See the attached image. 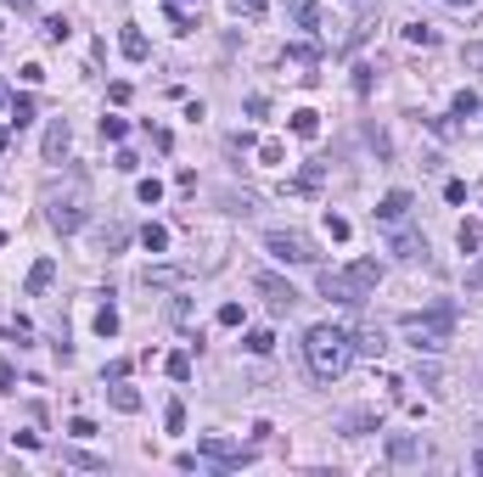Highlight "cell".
<instances>
[{
    "mask_svg": "<svg viewBox=\"0 0 483 477\" xmlns=\"http://www.w3.org/2000/svg\"><path fill=\"white\" fill-rule=\"evenodd\" d=\"M304 360H309V371H315L321 382H337V377L348 371V360H354V337H348L343 326H309Z\"/></svg>",
    "mask_w": 483,
    "mask_h": 477,
    "instance_id": "1",
    "label": "cell"
},
{
    "mask_svg": "<svg viewBox=\"0 0 483 477\" xmlns=\"http://www.w3.org/2000/svg\"><path fill=\"white\" fill-rule=\"evenodd\" d=\"M399 331L410 337V348H416V354H438V348L450 343V331H455V309H450V304H438V309H427V315H404Z\"/></svg>",
    "mask_w": 483,
    "mask_h": 477,
    "instance_id": "2",
    "label": "cell"
},
{
    "mask_svg": "<svg viewBox=\"0 0 483 477\" xmlns=\"http://www.w3.org/2000/svg\"><path fill=\"white\" fill-rule=\"evenodd\" d=\"M321 298L343 304V309H360L371 298V281H360L354 270H321Z\"/></svg>",
    "mask_w": 483,
    "mask_h": 477,
    "instance_id": "3",
    "label": "cell"
},
{
    "mask_svg": "<svg viewBox=\"0 0 483 477\" xmlns=\"http://www.w3.org/2000/svg\"><path fill=\"white\" fill-rule=\"evenodd\" d=\"M264 247L281 258V264H321V253H315V241L298 236V231H270L264 236Z\"/></svg>",
    "mask_w": 483,
    "mask_h": 477,
    "instance_id": "4",
    "label": "cell"
},
{
    "mask_svg": "<svg viewBox=\"0 0 483 477\" xmlns=\"http://www.w3.org/2000/svg\"><path fill=\"white\" fill-rule=\"evenodd\" d=\"M253 292H258L275 315H287V309L298 304V287H292V281H281V275H270V270H258V275H253Z\"/></svg>",
    "mask_w": 483,
    "mask_h": 477,
    "instance_id": "5",
    "label": "cell"
},
{
    "mask_svg": "<svg viewBox=\"0 0 483 477\" xmlns=\"http://www.w3.org/2000/svg\"><path fill=\"white\" fill-rule=\"evenodd\" d=\"M197 461H208V466H220V472H237V466H247V449L231 444V438H203V444H197Z\"/></svg>",
    "mask_w": 483,
    "mask_h": 477,
    "instance_id": "6",
    "label": "cell"
},
{
    "mask_svg": "<svg viewBox=\"0 0 483 477\" xmlns=\"http://www.w3.org/2000/svg\"><path fill=\"white\" fill-rule=\"evenodd\" d=\"M45 208H51V214H45V219H51V231H62V236H74V231L84 225V208H79V197H68V202H62V197H51Z\"/></svg>",
    "mask_w": 483,
    "mask_h": 477,
    "instance_id": "7",
    "label": "cell"
},
{
    "mask_svg": "<svg viewBox=\"0 0 483 477\" xmlns=\"http://www.w3.org/2000/svg\"><path fill=\"white\" fill-rule=\"evenodd\" d=\"M388 253L394 258H427V236H416L404 225H388Z\"/></svg>",
    "mask_w": 483,
    "mask_h": 477,
    "instance_id": "8",
    "label": "cell"
},
{
    "mask_svg": "<svg viewBox=\"0 0 483 477\" xmlns=\"http://www.w3.org/2000/svg\"><path fill=\"white\" fill-rule=\"evenodd\" d=\"M410 202H416L410 191H388V197L377 202V225H404V219H410Z\"/></svg>",
    "mask_w": 483,
    "mask_h": 477,
    "instance_id": "9",
    "label": "cell"
},
{
    "mask_svg": "<svg viewBox=\"0 0 483 477\" xmlns=\"http://www.w3.org/2000/svg\"><path fill=\"white\" fill-rule=\"evenodd\" d=\"M68 141H74L68 118H51V130H45V163H62V158H68Z\"/></svg>",
    "mask_w": 483,
    "mask_h": 477,
    "instance_id": "10",
    "label": "cell"
},
{
    "mask_svg": "<svg viewBox=\"0 0 483 477\" xmlns=\"http://www.w3.org/2000/svg\"><path fill=\"white\" fill-rule=\"evenodd\" d=\"M388 455H394L399 466H410V461H421V455H427V444H421V438H410V432H394V438H388Z\"/></svg>",
    "mask_w": 483,
    "mask_h": 477,
    "instance_id": "11",
    "label": "cell"
},
{
    "mask_svg": "<svg viewBox=\"0 0 483 477\" xmlns=\"http://www.w3.org/2000/svg\"><path fill=\"white\" fill-rule=\"evenodd\" d=\"M141 281H147V287H186V281H191V270H180V264H152Z\"/></svg>",
    "mask_w": 483,
    "mask_h": 477,
    "instance_id": "12",
    "label": "cell"
},
{
    "mask_svg": "<svg viewBox=\"0 0 483 477\" xmlns=\"http://www.w3.org/2000/svg\"><path fill=\"white\" fill-rule=\"evenodd\" d=\"M51 281H57V258H34V270H28V287H23V292H28V298H40Z\"/></svg>",
    "mask_w": 483,
    "mask_h": 477,
    "instance_id": "13",
    "label": "cell"
},
{
    "mask_svg": "<svg viewBox=\"0 0 483 477\" xmlns=\"http://www.w3.org/2000/svg\"><path fill=\"white\" fill-rule=\"evenodd\" d=\"M118 51H124V57H130V62H147V51H152V45H147V34H141V28H135V23H130V28H124V34H118Z\"/></svg>",
    "mask_w": 483,
    "mask_h": 477,
    "instance_id": "14",
    "label": "cell"
},
{
    "mask_svg": "<svg viewBox=\"0 0 483 477\" xmlns=\"http://www.w3.org/2000/svg\"><path fill=\"white\" fill-rule=\"evenodd\" d=\"M107 398H113V410H124V415H135V410H141V393H135V388H130L124 377H118V382L107 388Z\"/></svg>",
    "mask_w": 483,
    "mask_h": 477,
    "instance_id": "15",
    "label": "cell"
},
{
    "mask_svg": "<svg viewBox=\"0 0 483 477\" xmlns=\"http://www.w3.org/2000/svg\"><path fill=\"white\" fill-rule=\"evenodd\" d=\"M382 348H388V337H382L377 326H365V331L354 337V354H365V360H382Z\"/></svg>",
    "mask_w": 483,
    "mask_h": 477,
    "instance_id": "16",
    "label": "cell"
},
{
    "mask_svg": "<svg viewBox=\"0 0 483 477\" xmlns=\"http://www.w3.org/2000/svg\"><path fill=\"white\" fill-rule=\"evenodd\" d=\"M281 6H287V17H292L298 28H315V23H321V11H315V0H281Z\"/></svg>",
    "mask_w": 483,
    "mask_h": 477,
    "instance_id": "17",
    "label": "cell"
},
{
    "mask_svg": "<svg viewBox=\"0 0 483 477\" xmlns=\"http://www.w3.org/2000/svg\"><path fill=\"white\" fill-rule=\"evenodd\" d=\"M455 241H461V253H483V219H461Z\"/></svg>",
    "mask_w": 483,
    "mask_h": 477,
    "instance_id": "18",
    "label": "cell"
},
{
    "mask_svg": "<svg viewBox=\"0 0 483 477\" xmlns=\"http://www.w3.org/2000/svg\"><path fill=\"white\" fill-rule=\"evenodd\" d=\"M292 135H298V141H315V135H321V118H315L309 107H298V113H292Z\"/></svg>",
    "mask_w": 483,
    "mask_h": 477,
    "instance_id": "19",
    "label": "cell"
},
{
    "mask_svg": "<svg viewBox=\"0 0 483 477\" xmlns=\"http://www.w3.org/2000/svg\"><path fill=\"white\" fill-rule=\"evenodd\" d=\"M68 466H84V472H107V455H90V449H62Z\"/></svg>",
    "mask_w": 483,
    "mask_h": 477,
    "instance_id": "20",
    "label": "cell"
},
{
    "mask_svg": "<svg viewBox=\"0 0 483 477\" xmlns=\"http://www.w3.org/2000/svg\"><path fill=\"white\" fill-rule=\"evenodd\" d=\"M343 427H348V432H382V415H377V410H354Z\"/></svg>",
    "mask_w": 483,
    "mask_h": 477,
    "instance_id": "21",
    "label": "cell"
},
{
    "mask_svg": "<svg viewBox=\"0 0 483 477\" xmlns=\"http://www.w3.org/2000/svg\"><path fill=\"white\" fill-rule=\"evenodd\" d=\"M287 62H298V68H309V62H321V45H309V40H298V45H287Z\"/></svg>",
    "mask_w": 483,
    "mask_h": 477,
    "instance_id": "22",
    "label": "cell"
},
{
    "mask_svg": "<svg viewBox=\"0 0 483 477\" xmlns=\"http://www.w3.org/2000/svg\"><path fill=\"white\" fill-rule=\"evenodd\" d=\"M450 113H455V118H478V90H455Z\"/></svg>",
    "mask_w": 483,
    "mask_h": 477,
    "instance_id": "23",
    "label": "cell"
},
{
    "mask_svg": "<svg viewBox=\"0 0 483 477\" xmlns=\"http://www.w3.org/2000/svg\"><path fill=\"white\" fill-rule=\"evenodd\" d=\"M141 247L147 253H169V225H147L141 231Z\"/></svg>",
    "mask_w": 483,
    "mask_h": 477,
    "instance_id": "24",
    "label": "cell"
},
{
    "mask_svg": "<svg viewBox=\"0 0 483 477\" xmlns=\"http://www.w3.org/2000/svg\"><path fill=\"white\" fill-rule=\"evenodd\" d=\"M270 348H275V331H270V326L247 331V354H270Z\"/></svg>",
    "mask_w": 483,
    "mask_h": 477,
    "instance_id": "25",
    "label": "cell"
},
{
    "mask_svg": "<svg viewBox=\"0 0 483 477\" xmlns=\"http://www.w3.org/2000/svg\"><path fill=\"white\" fill-rule=\"evenodd\" d=\"M163 371H169L174 382H191V354H169V360H163Z\"/></svg>",
    "mask_w": 483,
    "mask_h": 477,
    "instance_id": "26",
    "label": "cell"
},
{
    "mask_svg": "<svg viewBox=\"0 0 483 477\" xmlns=\"http://www.w3.org/2000/svg\"><path fill=\"white\" fill-rule=\"evenodd\" d=\"M96 337H118V309H96Z\"/></svg>",
    "mask_w": 483,
    "mask_h": 477,
    "instance_id": "27",
    "label": "cell"
},
{
    "mask_svg": "<svg viewBox=\"0 0 483 477\" xmlns=\"http://www.w3.org/2000/svg\"><path fill=\"white\" fill-rule=\"evenodd\" d=\"M23 124H34V101H28V96L11 101V130H23Z\"/></svg>",
    "mask_w": 483,
    "mask_h": 477,
    "instance_id": "28",
    "label": "cell"
},
{
    "mask_svg": "<svg viewBox=\"0 0 483 477\" xmlns=\"http://www.w3.org/2000/svg\"><path fill=\"white\" fill-rule=\"evenodd\" d=\"M163 427H169V432H186V404H180V398H169V410H163Z\"/></svg>",
    "mask_w": 483,
    "mask_h": 477,
    "instance_id": "29",
    "label": "cell"
},
{
    "mask_svg": "<svg viewBox=\"0 0 483 477\" xmlns=\"http://www.w3.org/2000/svg\"><path fill=\"white\" fill-rule=\"evenodd\" d=\"M281 158H287L281 141H264V146H258V163H264V168H281Z\"/></svg>",
    "mask_w": 483,
    "mask_h": 477,
    "instance_id": "30",
    "label": "cell"
},
{
    "mask_svg": "<svg viewBox=\"0 0 483 477\" xmlns=\"http://www.w3.org/2000/svg\"><path fill=\"white\" fill-rule=\"evenodd\" d=\"M135 197H141L147 208H152V202H163V180H141V185H135Z\"/></svg>",
    "mask_w": 483,
    "mask_h": 477,
    "instance_id": "31",
    "label": "cell"
},
{
    "mask_svg": "<svg viewBox=\"0 0 483 477\" xmlns=\"http://www.w3.org/2000/svg\"><path fill=\"white\" fill-rule=\"evenodd\" d=\"M404 40H410V45H433V40H438V34H433V28H427V23H410V28H404Z\"/></svg>",
    "mask_w": 483,
    "mask_h": 477,
    "instance_id": "32",
    "label": "cell"
},
{
    "mask_svg": "<svg viewBox=\"0 0 483 477\" xmlns=\"http://www.w3.org/2000/svg\"><path fill=\"white\" fill-rule=\"evenodd\" d=\"M124 135H130L124 118H101V141H124Z\"/></svg>",
    "mask_w": 483,
    "mask_h": 477,
    "instance_id": "33",
    "label": "cell"
},
{
    "mask_svg": "<svg viewBox=\"0 0 483 477\" xmlns=\"http://www.w3.org/2000/svg\"><path fill=\"white\" fill-rule=\"evenodd\" d=\"M326 236H331V241H348V219H343V214H326Z\"/></svg>",
    "mask_w": 483,
    "mask_h": 477,
    "instance_id": "34",
    "label": "cell"
},
{
    "mask_svg": "<svg viewBox=\"0 0 483 477\" xmlns=\"http://www.w3.org/2000/svg\"><path fill=\"white\" fill-rule=\"evenodd\" d=\"M264 113H270V96L253 90V96H247V118H264Z\"/></svg>",
    "mask_w": 483,
    "mask_h": 477,
    "instance_id": "35",
    "label": "cell"
},
{
    "mask_svg": "<svg viewBox=\"0 0 483 477\" xmlns=\"http://www.w3.org/2000/svg\"><path fill=\"white\" fill-rule=\"evenodd\" d=\"M264 6H270V0H231V11H237V17H258Z\"/></svg>",
    "mask_w": 483,
    "mask_h": 477,
    "instance_id": "36",
    "label": "cell"
},
{
    "mask_svg": "<svg viewBox=\"0 0 483 477\" xmlns=\"http://www.w3.org/2000/svg\"><path fill=\"white\" fill-rule=\"evenodd\" d=\"M68 432H74V438H96V421H90V415H74Z\"/></svg>",
    "mask_w": 483,
    "mask_h": 477,
    "instance_id": "37",
    "label": "cell"
},
{
    "mask_svg": "<svg viewBox=\"0 0 483 477\" xmlns=\"http://www.w3.org/2000/svg\"><path fill=\"white\" fill-rule=\"evenodd\" d=\"M68 34H74L68 17H51V23H45V40H68Z\"/></svg>",
    "mask_w": 483,
    "mask_h": 477,
    "instance_id": "38",
    "label": "cell"
},
{
    "mask_svg": "<svg viewBox=\"0 0 483 477\" xmlns=\"http://www.w3.org/2000/svg\"><path fill=\"white\" fill-rule=\"evenodd\" d=\"M113 168H118V174H135V168H141V158H135V152H118V158H113Z\"/></svg>",
    "mask_w": 483,
    "mask_h": 477,
    "instance_id": "39",
    "label": "cell"
},
{
    "mask_svg": "<svg viewBox=\"0 0 483 477\" xmlns=\"http://www.w3.org/2000/svg\"><path fill=\"white\" fill-rule=\"evenodd\" d=\"M220 326H242V304H220Z\"/></svg>",
    "mask_w": 483,
    "mask_h": 477,
    "instance_id": "40",
    "label": "cell"
},
{
    "mask_svg": "<svg viewBox=\"0 0 483 477\" xmlns=\"http://www.w3.org/2000/svg\"><path fill=\"white\" fill-rule=\"evenodd\" d=\"M467 287H472V292H483V253H478V264L467 270Z\"/></svg>",
    "mask_w": 483,
    "mask_h": 477,
    "instance_id": "41",
    "label": "cell"
},
{
    "mask_svg": "<svg viewBox=\"0 0 483 477\" xmlns=\"http://www.w3.org/2000/svg\"><path fill=\"white\" fill-rule=\"evenodd\" d=\"M0 388H17V371H11L6 360H0Z\"/></svg>",
    "mask_w": 483,
    "mask_h": 477,
    "instance_id": "42",
    "label": "cell"
},
{
    "mask_svg": "<svg viewBox=\"0 0 483 477\" xmlns=\"http://www.w3.org/2000/svg\"><path fill=\"white\" fill-rule=\"evenodd\" d=\"M450 6H455V11H467V6H478V0H450Z\"/></svg>",
    "mask_w": 483,
    "mask_h": 477,
    "instance_id": "43",
    "label": "cell"
},
{
    "mask_svg": "<svg viewBox=\"0 0 483 477\" xmlns=\"http://www.w3.org/2000/svg\"><path fill=\"white\" fill-rule=\"evenodd\" d=\"M6 101H11V90H6V84H0V107H6Z\"/></svg>",
    "mask_w": 483,
    "mask_h": 477,
    "instance_id": "44",
    "label": "cell"
},
{
    "mask_svg": "<svg viewBox=\"0 0 483 477\" xmlns=\"http://www.w3.org/2000/svg\"><path fill=\"white\" fill-rule=\"evenodd\" d=\"M472 466H478V472H483V449H478V455H472Z\"/></svg>",
    "mask_w": 483,
    "mask_h": 477,
    "instance_id": "45",
    "label": "cell"
},
{
    "mask_svg": "<svg viewBox=\"0 0 483 477\" xmlns=\"http://www.w3.org/2000/svg\"><path fill=\"white\" fill-rule=\"evenodd\" d=\"M0 152H6V130H0Z\"/></svg>",
    "mask_w": 483,
    "mask_h": 477,
    "instance_id": "46",
    "label": "cell"
},
{
    "mask_svg": "<svg viewBox=\"0 0 483 477\" xmlns=\"http://www.w3.org/2000/svg\"><path fill=\"white\" fill-rule=\"evenodd\" d=\"M6 6H23V0H6Z\"/></svg>",
    "mask_w": 483,
    "mask_h": 477,
    "instance_id": "47",
    "label": "cell"
},
{
    "mask_svg": "<svg viewBox=\"0 0 483 477\" xmlns=\"http://www.w3.org/2000/svg\"><path fill=\"white\" fill-rule=\"evenodd\" d=\"M0 247H6V231H0Z\"/></svg>",
    "mask_w": 483,
    "mask_h": 477,
    "instance_id": "48",
    "label": "cell"
}]
</instances>
